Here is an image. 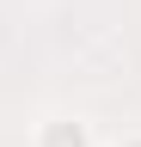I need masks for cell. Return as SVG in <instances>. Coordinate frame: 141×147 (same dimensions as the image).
<instances>
[{"mask_svg": "<svg viewBox=\"0 0 141 147\" xmlns=\"http://www.w3.org/2000/svg\"><path fill=\"white\" fill-rule=\"evenodd\" d=\"M37 147H86V129H80V123H49Z\"/></svg>", "mask_w": 141, "mask_h": 147, "instance_id": "1", "label": "cell"}, {"mask_svg": "<svg viewBox=\"0 0 141 147\" xmlns=\"http://www.w3.org/2000/svg\"><path fill=\"white\" fill-rule=\"evenodd\" d=\"M129 147H141V141H129Z\"/></svg>", "mask_w": 141, "mask_h": 147, "instance_id": "2", "label": "cell"}]
</instances>
